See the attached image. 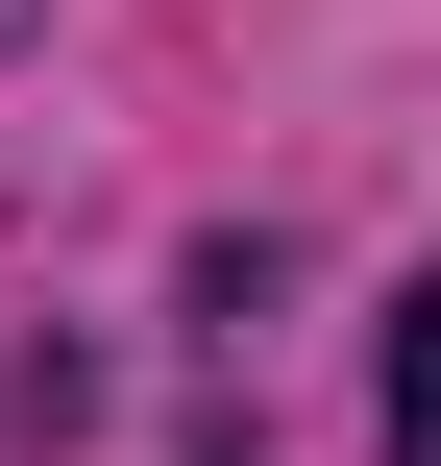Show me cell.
<instances>
[{
  "mask_svg": "<svg viewBox=\"0 0 441 466\" xmlns=\"http://www.w3.org/2000/svg\"><path fill=\"white\" fill-rule=\"evenodd\" d=\"M393 466H441V270H417V319H393Z\"/></svg>",
  "mask_w": 441,
  "mask_h": 466,
  "instance_id": "1",
  "label": "cell"
}]
</instances>
